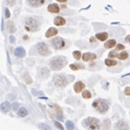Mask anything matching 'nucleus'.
I'll return each instance as SVG.
<instances>
[{
  "label": "nucleus",
  "instance_id": "obj_1",
  "mask_svg": "<svg viewBox=\"0 0 130 130\" xmlns=\"http://www.w3.org/2000/svg\"><path fill=\"white\" fill-rule=\"evenodd\" d=\"M67 60L63 56H57L55 57L50 62V68L52 70H60L66 65Z\"/></svg>",
  "mask_w": 130,
  "mask_h": 130
},
{
  "label": "nucleus",
  "instance_id": "obj_27",
  "mask_svg": "<svg viewBox=\"0 0 130 130\" xmlns=\"http://www.w3.org/2000/svg\"><path fill=\"white\" fill-rule=\"evenodd\" d=\"M55 127H58L60 130H63V127H62V125L61 123H59L58 121H55Z\"/></svg>",
  "mask_w": 130,
  "mask_h": 130
},
{
  "label": "nucleus",
  "instance_id": "obj_33",
  "mask_svg": "<svg viewBox=\"0 0 130 130\" xmlns=\"http://www.w3.org/2000/svg\"><path fill=\"white\" fill-rule=\"evenodd\" d=\"M18 107H19V104H18V103H13V105H12L13 110H17Z\"/></svg>",
  "mask_w": 130,
  "mask_h": 130
},
{
  "label": "nucleus",
  "instance_id": "obj_11",
  "mask_svg": "<svg viewBox=\"0 0 130 130\" xmlns=\"http://www.w3.org/2000/svg\"><path fill=\"white\" fill-rule=\"evenodd\" d=\"M0 110L2 111L3 112H5V113H6V112H8L9 111L11 110V105L9 102H3L1 105H0Z\"/></svg>",
  "mask_w": 130,
  "mask_h": 130
},
{
  "label": "nucleus",
  "instance_id": "obj_15",
  "mask_svg": "<svg viewBox=\"0 0 130 130\" xmlns=\"http://www.w3.org/2000/svg\"><path fill=\"white\" fill-rule=\"evenodd\" d=\"M57 32H58V31H57L56 28H54V27H50L48 30H47V32H46V34L45 36L47 38H49V37H52V36H55L57 34Z\"/></svg>",
  "mask_w": 130,
  "mask_h": 130
},
{
  "label": "nucleus",
  "instance_id": "obj_2",
  "mask_svg": "<svg viewBox=\"0 0 130 130\" xmlns=\"http://www.w3.org/2000/svg\"><path fill=\"white\" fill-rule=\"evenodd\" d=\"M92 106L94 107L98 112H99L100 113H105V112H107L109 108V104L106 100L102 99H96V100L93 102Z\"/></svg>",
  "mask_w": 130,
  "mask_h": 130
},
{
  "label": "nucleus",
  "instance_id": "obj_36",
  "mask_svg": "<svg viewBox=\"0 0 130 130\" xmlns=\"http://www.w3.org/2000/svg\"><path fill=\"white\" fill-rule=\"evenodd\" d=\"M90 41H94L95 40H94V38H91V39H90Z\"/></svg>",
  "mask_w": 130,
  "mask_h": 130
},
{
  "label": "nucleus",
  "instance_id": "obj_12",
  "mask_svg": "<svg viewBox=\"0 0 130 130\" xmlns=\"http://www.w3.org/2000/svg\"><path fill=\"white\" fill-rule=\"evenodd\" d=\"M47 11L52 13H58L59 11H60V7L56 4H51L47 6Z\"/></svg>",
  "mask_w": 130,
  "mask_h": 130
},
{
  "label": "nucleus",
  "instance_id": "obj_26",
  "mask_svg": "<svg viewBox=\"0 0 130 130\" xmlns=\"http://www.w3.org/2000/svg\"><path fill=\"white\" fill-rule=\"evenodd\" d=\"M73 56L76 60H79V59L81 58V52H80V51H74Z\"/></svg>",
  "mask_w": 130,
  "mask_h": 130
},
{
  "label": "nucleus",
  "instance_id": "obj_35",
  "mask_svg": "<svg viewBox=\"0 0 130 130\" xmlns=\"http://www.w3.org/2000/svg\"><path fill=\"white\" fill-rule=\"evenodd\" d=\"M58 2H61V3H62V2H66L67 0H57Z\"/></svg>",
  "mask_w": 130,
  "mask_h": 130
},
{
  "label": "nucleus",
  "instance_id": "obj_22",
  "mask_svg": "<svg viewBox=\"0 0 130 130\" xmlns=\"http://www.w3.org/2000/svg\"><path fill=\"white\" fill-rule=\"evenodd\" d=\"M65 125H66V128L68 130H74V128H75V125H74V123L72 121H70V120L66 121Z\"/></svg>",
  "mask_w": 130,
  "mask_h": 130
},
{
  "label": "nucleus",
  "instance_id": "obj_30",
  "mask_svg": "<svg viewBox=\"0 0 130 130\" xmlns=\"http://www.w3.org/2000/svg\"><path fill=\"white\" fill-rule=\"evenodd\" d=\"M125 48V47H124V45H122V44H118L117 47H116V50H122V49Z\"/></svg>",
  "mask_w": 130,
  "mask_h": 130
},
{
  "label": "nucleus",
  "instance_id": "obj_31",
  "mask_svg": "<svg viewBox=\"0 0 130 130\" xmlns=\"http://www.w3.org/2000/svg\"><path fill=\"white\" fill-rule=\"evenodd\" d=\"M109 56H110V57H117V54H116V52H115V51H112V52H110V53H109Z\"/></svg>",
  "mask_w": 130,
  "mask_h": 130
},
{
  "label": "nucleus",
  "instance_id": "obj_6",
  "mask_svg": "<svg viewBox=\"0 0 130 130\" xmlns=\"http://www.w3.org/2000/svg\"><path fill=\"white\" fill-rule=\"evenodd\" d=\"M37 49L38 52H39L40 55H43V56H47L50 54V51L48 49V47L47 46V44L44 42H40L37 45Z\"/></svg>",
  "mask_w": 130,
  "mask_h": 130
},
{
  "label": "nucleus",
  "instance_id": "obj_18",
  "mask_svg": "<svg viewBox=\"0 0 130 130\" xmlns=\"http://www.w3.org/2000/svg\"><path fill=\"white\" fill-rule=\"evenodd\" d=\"M17 113H18V115L20 116V117H26V116L27 115L28 112L25 107H21V108H19Z\"/></svg>",
  "mask_w": 130,
  "mask_h": 130
},
{
  "label": "nucleus",
  "instance_id": "obj_17",
  "mask_svg": "<svg viewBox=\"0 0 130 130\" xmlns=\"http://www.w3.org/2000/svg\"><path fill=\"white\" fill-rule=\"evenodd\" d=\"M108 37V34L107 32H99V34H96V38L98 40L101 41H104L107 39Z\"/></svg>",
  "mask_w": 130,
  "mask_h": 130
},
{
  "label": "nucleus",
  "instance_id": "obj_3",
  "mask_svg": "<svg viewBox=\"0 0 130 130\" xmlns=\"http://www.w3.org/2000/svg\"><path fill=\"white\" fill-rule=\"evenodd\" d=\"M83 126L89 130H99V120L96 118H87L83 121Z\"/></svg>",
  "mask_w": 130,
  "mask_h": 130
},
{
  "label": "nucleus",
  "instance_id": "obj_34",
  "mask_svg": "<svg viewBox=\"0 0 130 130\" xmlns=\"http://www.w3.org/2000/svg\"><path fill=\"white\" fill-rule=\"evenodd\" d=\"M14 41H15L14 37H13L12 35H11V36H10V42H11V43H14Z\"/></svg>",
  "mask_w": 130,
  "mask_h": 130
},
{
  "label": "nucleus",
  "instance_id": "obj_37",
  "mask_svg": "<svg viewBox=\"0 0 130 130\" xmlns=\"http://www.w3.org/2000/svg\"><path fill=\"white\" fill-rule=\"evenodd\" d=\"M127 42H129V35L127 36Z\"/></svg>",
  "mask_w": 130,
  "mask_h": 130
},
{
  "label": "nucleus",
  "instance_id": "obj_16",
  "mask_svg": "<svg viewBox=\"0 0 130 130\" xmlns=\"http://www.w3.org/2000/svg\"><path fill=\"white\" fill-rule=\"evenodd\" d=\"M65 23H66V20H65L62 17H60V16L55 18V20H54V24L55 26H63V25H65Z\"/></svg>",
  "mask_w": 130,
  "mask_h": 130
},
{
  "label": "nucleus",
  "instance_id": "obj_9",
  "mask_svg": "<svg viewBox=\"0 0 130 130\" xmlns=\"http://www.w3.org/2000/svg\"><path fill=\"white\" fill-rule=\"evenodd\" d=\"M14 55H16L17 57H20V58H22L26 55V51L22 47H18L16 49L14 50Z\"/></svg>",
  "mask_w": 130,
  "mask_h": 130
},
{
  "label": "nucleus",
  "instance_id": "obj_21",
  "mask_svg": "<svg viewBox=\"0 0 130 130\" xmlns=\"http://www.w3.org/2000/svg\"><path fill=\"white\" fill-rule=\"evenodd\" d=\"M105 63H106V65L110 67V66H114V65H116L117 64V62H116L115 60H112V59H106Z\"/></svg>",
  "mask_w": 130,
  "mask_h": 130
},
{
  "label": "nucleus",
  "instance_id": "obj_20",
  "mask_svg": "<svg viewBox=\"0 0 130 130\" xmlns=\"http://www.w3.org/2000/svg\"><path fill=\"white\" fill-rule=\"evenodd\" d=\"M40 74H41V76H42L43 77H47L49 75V70H47V68H42L40 70Z\"/></svg>",
  "mask_w": 130,
  "mask_h": 130
},
{
  "label": "nucleus",
  "instance_id": "obj_32",
  "mask_svg": "<svg viewBox=\"0 0 130 130\" xmlns=\"http://www.w3.org/2000/svg\"><path fill=\"white\" fill-rule=\"evenodd\" d=\"M125 94L127 95V96H129L130 95V88L129 87H127L125 89Z\"/></svg>",
  "mask_w": 130,
  "mask_h": 130
},
{
  "label": "nucleus",
  "instance_id": "obj_7",
  "mask_svg": "<svg viewBox=\"0 0 130 130\" xmlns=\"http://www.w3.org/2000/svg\"><path fill=\"white\" fill-rule=\"evenodd\" d=\"M51 43H52V46L55 49H62V48H63L65 46L64 40L61 37H56V38H55V39H53Z\"/></svg>",
  "mask_w": 130,
  "mask_h": 130
},
{
  "label": "nucleus",
  "instance_id": "obj_19",
  "mask_svg": "<svg viewBox=\"0 0 130 130\" xmlns=\"http://www.w3.org/2000/svg\"><path fill=\"white\" fill-rule=\"evenodd\" d=\"M114 46H116L115 40H109L108 41L105 43V47H106V48H112Z\"/></svg>",
  "mask_w": 130,
  "mask_h": 130
},
{
  "label": "nucleus",
  "instance_id": "obj_14",
  "mask_svg": "<svg viewBox=\"0 0 130 130\" xmlns=\"http://www.w3.org/2000/svg\"><path fill=\"white\" fill-rule=\"evenodd\" d=\"M96 55L92 54V53H85L83 55V60L85 62H88V61L94 60V59H96Z\"/></svg>",
  "mask_w": 130,
  "mask_h": 130
},
{
  "label": "nucleus",
  "instance_id": "obj_13",
  "mask_svg": "<svg viewBox=\"0 0 130 130\" xmlns=\"http://www.w3.org/2000/svg\"><path fill=\"white\" fill-rule=\"evenodd\" d=\"M29 5L34 7H40L45 3V0H28Z\"/></svg>",
  "mask_w": 130,
  "mask_h": 130
},
{
  "label": "nucleus",
  "instance_id": "obj_24",
  "mask_svg": "<svg viewBox=\"0 0 130 130\" xmlns=\"http://www.w3.org/2000/svg\"><path fill=\"white\" fill-rule=\"evenodd\" d=\"M39 127L41 130H52V129H51V127H49L48 125H47V124H45V123L39 124Z\"/></svg>",
  "mask_w": 130,
  "mask_h": 130
},
{
  "label": "nucleus",
  "instance_id": "obj_8",
  "mask_svg": "<svg viewBox=\"0 0 130 130\" xmlns=\"http://www.w3.org/2000/svg\"><path fill=\"white\" fill-rule=\"evenodd\" d=\"M114 127H115V130H129L128 125H127V122L124 121V120H120V121H118L117 123L115 124Z\"/></svg>",
  "mask_w": 130,
  "mask_h": 130
},
{
  "label": "nucleus",
  "instance_id": "obj_28",
  "mask_svg": "<svg viewBox=\"0 0 130 130\" xmlns=\"http://www.w3.org/2000/svg\"><path fill=\"white\" fill-rule=\"evenodd\" d=\"M5 18H7V19L10 18L11 14H10V11H9L8 8L5 9Z\"/></svg>",
  "mask_w": 130,
  "mask_h": 130
},
{
  "label": "nucleus",
  "instance_id": "obj_10",
  "mask_svg": "<svg viewBox=\"0 0 130 130\" xmlns=\"http://www.w3.org/2000/svg\"><path fill=\"white\" fill-rule=\"evenodd\" d=\"M85 85L81 81L76 82L75 85H74V90H75V91H76V92H77V93L83 91V90L85 89Z\"/></svg>",
  "mask_w": 130,
  "mask_h": 130
},
{
  "label": "nucleus",
  "instance_id": "obj_23",
  "mask_svg": "<svg viewBox=\"0 0 130 130\" xmlns=\"http://www.w3.org/2000/svg\"><path fill=\"white\" fill-rule=\"evenodd\" d=\"M117 57H119L120 60H126V59L128 57V53L125 52V51H123L122 53H120V55H117Z\"/></svg>",
  "mask_w": 130,
  "mask_h": 130
},
{
  "label": "nucleus",
  "instance_id": "obj_5",
  "mask_svg": "<svg viewBox=\"0 0 130 130\" xmlns=\"http://www.w3.org/2000/svg\"><path fill=\"white\" fill-rule=\"evenodd\" d=\"M54 83L56 86L64 87L68 84V79L63 75H58V76H55L54 77Z\"/></svg>",
  "mask_w": 130,
  "mask_h": 130
},
{
  "label": "nucleus",
  "instance_id": "obj_29",
  "mask_svg": "<svg viewBox=\"0 0 130 130\" xmlns=\"http://www.w3.org/2000/svg\"><path fill=\"white\" fill-rule=\"evenodd\" d=\"M79 68H80V67L78 66V65H76V64H71V65H70V69H71V70H77Z\"/></svg>",
  "mask_w": 130,
  "mask_h": 130
},
{
  "label": "nucleus",
  "instance_id": "obj_4",
  "mask_svg": "<svg viewBox=\"0 0 130 130\" xmlns=\"http://www.w3.org/2000/svg\"><path fill=\"white\" fill-rule=\"evenodd\" d=\"M40 24L34 18H27L25 20V28L26 31L34 32L39 29Z\"/></svg>",
  "mask_w": 130,
  "mask_h": 130
},
{
  "label": "nucleus",
  "instance_id": "obj_25",
  "mask_svg": "<svg viewBox=\"0 0 130 130\" xmlns=\"http://www.w3.org/2000/svg\"><path fill=\"white\" fill-rule=\"evenodd\" d=\"M82 96H83L84 99H91V93L89 91H85L83 92V94H82Z\"/></svg>",
  "mask_w": 130,
  "mask_h": 130
}]
</instances>
